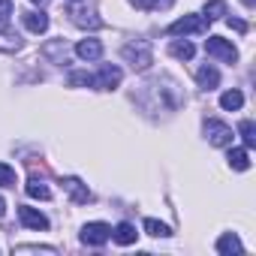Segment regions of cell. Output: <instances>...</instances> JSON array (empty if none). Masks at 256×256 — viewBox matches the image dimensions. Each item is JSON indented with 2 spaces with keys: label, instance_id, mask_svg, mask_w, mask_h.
<instances>
[{
  "label": "cell",
  "instance_id": "obj_1",
  "mask_svg": "<svg viewBox=\"0 0 256 256\" xmlns=\"http://www.w3.org/2000/svg\"><path fill=\"white\" fill-rule=\"evenodd\" d=\"M120 58L130 64L133 70H148L154 64V52H151V42L148 40H136V42H126L120 48Z\"/></svg>",
  "mask_w": 256,
  "mask_h": 256
},
{
  "label": "cell",
  "instance_id": "obj_2",
  "mask_svg": "<svg viewBox=\"0 0 256 256\" xmlns=\"http://www.w3.org/2000/svg\"><path fill=\"white\" fill-rule=\"evenodd\" d=\"M205 52H208L211 58L223 60V64H235V60H238L235 46H232L229 40H223V36H208V40H205Z\"/></svg>",
  "mask_w": 256,
  "mask_h": 256
},
{
  "label": "cell",
  "instance_id": "obj_3",
  "mask_svg": "<svg viewBox=\"0 0 256 256\" xmlns=\"http://www.w3.org/2000/svg\"><path fill=\"white\" fill-rule=\"evenodd\" d=\"M205 139L211 145H217V148H226V145H232L235 133H232V126L223 124V120H205Z\"/></svg>",
  "mask_w": 256,
  "mask_h": 256
},
{
  "label": "cell",
  "instance_id": "obj_4",
  "mask_svg": "<svg viewBox=\"0 0 256 256\" xmlns=\"http://www.w3.org/2000/svg\"><path fill=\"white\" fill-rule=\"evenodd\" d=\"M205 30H208V22H205L202 16H184V18L172 22L166 34H172V36H187V34H205Z\"/></svg>",
  "mask_w": 256,
  "mask_h": 256
},
{
  "label": "cell",
  "instance_id": "obj_5",
  "mask_svg": "<svg viewBox=\"0 0 256 256\" xmlns=\"http://www.w3.org/2000/svg\"><path fill=\"white\" fill-rule=\"evenodd\" d=\"M70 16H72V22L78 24V28H88V30H100L106 22L102 18H96V12L88 6V4H78V6H70Z\"/></svg>",
  "mask_w": 256,
  "mask_h": 256
},
{
  "label": "cell",
  "instance_id": "obj_6",
  "mask_svg": "<svg viewBox=\"0 0 256 256\" xmlns=\"http://www.w3.org/2000/svg\"><path fill=\"white\" fill-rule=\"evenodd\" d=\"M108 238H112V226L108 223H84V229H82V241L90 244V247H102Z\"/></svg>",
  "mask_w": 256,
  "mask_h": 256
},
{
  "label": "cell",
  "instance_id": "obj_7",
  "mask_svg": "<svg viewBox=\"0 0 256 256\" xmlns=\"http://www.w3.org/2000/svg\"><path fill=\"white\" fill-rule=\"evenodd\" d=\"M120 78H124V72H120L118 66L102 64V66H100V72L94 76V88H100V90H112V88H118V84H120Z\"/></svg>",
  "mask_w": 256,
  "mask_h": 256
},
{
  "label": "cell",
  "instance_id": "obj_8",
  "mask_svg": "<svg viewBox=\"0 0 256 256\" xmlns=\"http://www.w3.org/2000/svg\"><path fill=\"white\" fill-rule=\"evenodd\" d=\"M64 190L70 193V199H72L76 205H88V202L94 199V193L88 190V184H82L78 178H64Z\"/></svg>",
  "mask_w": 256,
  "mask_h": 256
},
{
  "label": "cell",
  "instance_id": "obj_9",
  "mask_svg": "<svg viewBox=\"0 0 256 256\" xmlns=\"http://www.w3.org/2000/svg\"><path fill=\"white\" fill-rule=\"evenodd\" d=\"M18 220H22L28 229H48V217H46V214H40L36 208H28V205H22V208H18Z\"/></svg>",
  "mask_w": 256,
  "mask_h": 256
},
{
  "label": "cell",
  "instance_id": "obj_10",
  "mask_svg": "<svg viewBox=\"0 0 256 256\" xmlns=\"http://www.w3.org/2000/svg\"><path fill=\"white\" fill-rule=\"evenodd\" d=\"M76 54H78L82 60H100V58H102V42H100V40H82V42L76 46Z\"/></svg>",
  "mask_w": 256,
  "mask_h": 256
},
{
  "label": "cell",
  "instance_id": "obj_11",
  "mask_svg": "<svg viewBox=\"0 0 256 256\" xmlns=\"http://www.w3.org/2000/svg\"><path fill=\"white\" fill-rule=\"evenodd\" d=\"M136 235H139V232H136L133 223H118V226L112 229V238H114L118 244H124V247H126V244H136Z\"/></svg>",
  "mask_w": 256,
  "mask_h": 256
},
{
  "label": "cell",
  "instance_id": "obj_12",
  "mask_svg": "<svg viewBox=\"0 0 256 256\" xmlns=\"http://www.w3.org/2000/svg\"><path fill=\"white\" fill-rule=\"evenodd\" d=\"M217 253L232 256V253H244V247H241V241H238L235 232H226V235H220V241H217Z\"/></svg>",
  "mask_w": 256,
  "mask_h": 256
},
{
  "label": "cell",
  "instance_id": "obj_13",
  "mask_svg": "<svg viewBox=\"0 0 256 256\" xmlns=\"http://www.w3.org/2000/svg\"><path fill=\"white\" fill-rule=\"evenodd\" d=\"M24 28L30 34H46L48 30V16L46 12H24Z\"/></svg>",
  "mask_w": 256,
  "mask_h": 256
},
{
  "label": "cell",
  "instance_id": "obj_14",
  "mask_svg": "<svg viewBox=\"0 0 256 256\" xmlns=\"http://www.w3.org/2000/svg\"><path fill=\"white\" fill-rule=\"evenodd\" d=\"M196 82H199V88H205V90H214V88L220 84V72H217L214 66H202V70L196 72Z\"/></svg>",
  "mask_w": 256,
  "mask_h": 256
},
{
  "label": "cell",
  "instance_id": "obj_15",
  "mask_svg": "<svg viewBox=\"0 0 256 256\" xmlns=\"http://www.w3.org/2000/svg\"><path fill=\"white\" fill-rule=\"evenodd\" d=\"M226 160H229V166H232L235 172H247V169H250V154H247V148H232Z\"/></svg>",
  "mask_w": 256,
  "mask_h": 256
},
{
  "label": "cell",
  "instance_id": "obj_16",
  "mask_svg": "<svg viewBox=\"0 0 256 256\" xmlns=\"http://www.w3.org/2000/svg\"><path fill=\"white\" fill-rule=\"evenodd\" d=\"M18 48H22V36L4 24V30H0V52H18Z\"/></svg>",
  "mask_w": 256,
  "mask_h": 256
},
{
  "label": "cell",
  "instance_id": "obj_17",
  "mask_svg": "<svg viewBox=\"0 0 256 256\" xmlns=\"http://www.w3.org/2000/svg\"><path fill=\"white\" fill-rule=\"evenodd\" d=\"M169 54L178 58V60H190V58L196 54V48H193L187 40H184V42H181V40H172V42H169Z\"/></svg>",
  "mask_w": 256,
  "mask_h": 256
},
{
  "label": "cell",
  "instance_id": "obj_18",
  "mask_svg": "<svg viewBox=\"0 0 256 256\" xmlns=\"http://www.w3.org/2000/svg\"><path fill=\"white\" fill-rule=\"evenodd\" d=\"M220 106H223V108H226V112H238V108H241V106H244V94H241V90H235V88H232V90H226V94H223V96H220Z\"/></svg>",
  "mask_w": 256,
  "mask_h": 256
},
{
  "label": "cell",
  "instance_id": "obj_19",
  "mask_svg": "<svg viewBox=\"0 0 256 256\" xmlns=\"http://www.w3.org/2000/svg\"><path fill=\"white\" fill-rule=\"evenodd\" d=\"M130 4L142 12H157V10H169L175 0H130Z\"/></svg>",
  "mask_w": 256,
  "mask_h": 256
},
{
  "label": "cell",
  "instance_id": "obj_20",
  "mask_svg": "<svg viewBox=\"0 0 256 256\" xmlns=\"http://www.w3.org/2000/svg\"><path fill=\"white\" fill-rule=\"evenodd\" d=\"M202 12H205V16H202L205 22H217V18H223V16H226V4H223V0H208Z\"/></svg>",
  "mask_w": 256,
  "mask_h": 256
},
{
  "label": "cell",
  "instance_id": "obj_21",
  "mask_svg": "<svg viewBox=\"0 0 256 256\" xmlns=\"http://www.w3.org/2000/svg\"><path fill=\"white\" fill-rule=\"evenodd\" d=\"M28 196H30V199H52V190L46 187V181L30 178V181H28Z\"/></svg>",
  "mask_w": 256,
  "mask_h": 256
},
{
  "label": "cell",
  "instance_id": "obj_22",
  "mask_svg": "<svg viewBox=\"0 0 256 256\" xmlns=\"http://www.w3.org/2000/svg\"><path fill=\"white\" fill-rule=\"evenodd\" d=\"M238 133L244 139V148H256V126H253V120H241L238 124Z\"/></svg>",
  "mask_w": 256,
  "mask_h": 256
},
{
  "label": "cell",
  "instance_id": "obj_23",
  "mask_svg": "<svg viewBox=\"0 0 256 256\" xmlns=\"http://www.w3.org/2000/svg\"><path fill=\"white\" fill-rule=\"evenodd\" d=\"M145 232H148V235H154V238H166V235H172V229H169L166 223L154 220V217H148V220H145Z\"/></svg>",
  "mask_w": 256,
  "mask_h": 256
},
{
  "label": "cell",
  "instance_id": "obj_24",
  "mask_svg": "<svg viewBox=\"0 0 256 256\" xmlns=\"http://www.w3.org/2000/svg\"><path fill=\"white\" fill-rule=\"evenodd\" d=\"M70 84L72 88H94V76L90 72H70Z\"/></svg>",
  "mask_w": 256,
  "mask_h": 256
},
{
  "label": "cell",
  "instance_id": "obj_25",
  "mask_svg": "<svg viewBox=\"0 0 256 256\" xmlns=\"http://www.w3.org/2000/svg\"><path fill=\"white\" fill-rule=\"evenodd\" d=\"M0 187H16V169L0 163Z\"/></svg>",
  "mask_w": 256,
  "mask_h": 256
},
{
  "label": "cell",
  "instance_id": "obj_26",
  "mask_svg": "<svg viewBox=\"0 0 256 256\" xmlns=\"http://www.w3.org/2000/svg\"><path fill=\"white\" fill-rule=\"evenodd\" d=\"M12 18V0H0V24H10Z\"/></svg>",
  "mask_w": 256,
  "mask_h": 256
},
{
  "label": "cell",
  "instance_id": "obj_27",
  "mask_svg": "<svg viewBox=\"0 0 256 256\" xmlns=\"http://www.w3.org/2000/svg\"><path fill=\"white\" fill-rule=\"evenodd\" d=\"M226 24L232 30H238V34H247V22H241V18H226Z\"/></svg>",
  "mask_w": 256,
  "mask_h": 256
},
{
  "label": "cell",
  "instance_id": "obj_28",
  "mask_svg": "<svg viewBox=\"0 0 256 256\" xmlns=\"http://www.w3.org/2000/svg\"><path fill=\"white\" fill-rule=\"evenodd\" d=\"M4 211H6V202H4V196H0V217H4Z\"/></svg>",
  "mask_w": 256,
  "mask_h": 256
},
{
  "label": "cell",
  "instance_id": "obj_29",
  "mask_svg": "<svg viewBox=\"0 0 256 256\" xmlns=\"http://www.w3.org/2000/svg\"><path fill=\"white\" fill-rule=\"evenodd\" d=\"M241 4H244V6H253V4H256V0H241Z\"/></svg>",
  "mask_w": 256,
  "mask_h": 256
},
{
  "label": "cell",
  "instance_id": "obj_30",
  "mask_svg": "<svg viewBox=\"0 0 256 256\" xmlns=\"http://www.w3.org/2000/svg\"><path fill=\"white\" fill-rule=\"evenodd\" d=\"M70 4H78V0H70Z\"/></svg>",
  "mask_w": 256,
  "mask_h": 256
}]
</instances>
